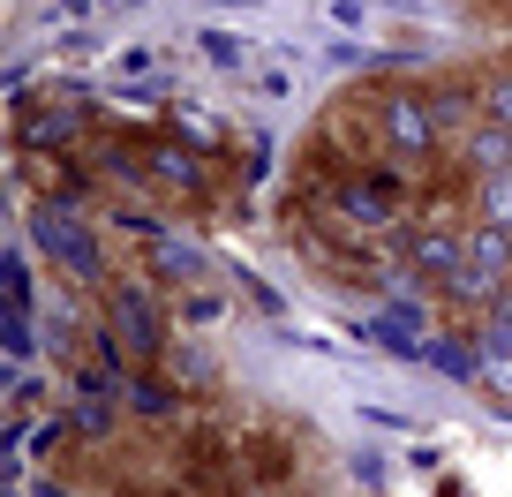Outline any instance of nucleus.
Segmentation results:
<instances>
[{"label": "nucleus", "instance_id": "f257e3e1", "mask_svg": "<svg viewBox=\"0 0 512 497\" xmlns=\"http://www.w3.org/2000/svg\"><path fill=\"white\" fill-rule=\"evenodd\" d=\"M31 234H38V249H46L53 264H61V272H76V279H98V241L83 234L76 219H68V211H31Z\"/></svg>", "mask_w": 512, "mask_h": 497}, {"label": "nucleus", "instance_id": "f03ea898", "mask_svg": "<svg viewBox=\"0 0 512 497\" xmlns=\"http://www.w3.org/2000/svg\"><path fill=\"white\" fill-rule=\"evenodd\" d=\"M113 317H121V332H128V347H136V354H159L166 324H159V302H151V294H136V287H128L121 302H113Z\"/></svg>", "mask_w": 512, "mask_h": 497}, {"label": "nucleus", "instance_id": "7ed1b4c3", "mask_svg": "<svg viewBox=\"0 0 512 497\" xmlns=\"http://www.w3.org/2000/svg\"><path fill=\"white\" fill-rule=\"evenodd\" d=\"M113 392H121V377L83 369V400H76V430H83V437H106V430H113Z\"/></svg>", "mask_w": 512, "mask_h": 497}, {"label": "nucleus", "instance_id": "20e7f679", "mask_svg": "<svg viewBox=\"0 0 512 497\" xmlns=\"http://www.w3.org/2000/svg\"><path fill=\"white\" fill-rule=\"evenodd\" d=\"M384 129H392V144H400V151H422V144H430V129H437V113L422 106V98H392Z\"/></svg>", "mask_w": 512, "mask_h": 497}, {"label": "nucleus", "instance_id": "39448f33", "mask_svg": "<svg viewBox=\"0 0 512 497\" xmlns=\"http://www.w3.org/2000/svg\"><path fill=\"white\" fill-rule=\"evenodd\" d=\"M422 354H430V362L445 369L452 385H475V377H482V354H475V347H460V339H430Z\"/></svg>", "mask_w": 512, "mask_h": 497}, {"label": "nucleus", "instance_id": "423d86ee", "mask_svg": "<svg viewBox=\"0 0 512 497\" xmlns=\"http://www.w3.org/2000/svg\"><path fill=\"white\" fill-rule=\"evenodd\" d=\"M452 294H467V302H497V264H475V257H460V272H452Z\"/></svg>", "mask_w": 512, "mask_h": 497}, {"label": "nucleus", "instance_id": "0eeeda50", "mask_svg": "<svg viewBox=\"0 0 512 497\" xmlns=\"http://www.w3.org/2000/svg\"><path fill=\"white\" fill-rule=\"evenodd\" d=\"M460 257H467V241H445V234H422L415 241V264H422V272H460Z\"/></svg>", "mask_w": 512, "mask_h": 497}, {"label": "nucleus", "instance_id": "6e6552de", "mask_svg": "<svg viewBox=\"0 0 512 497\" xmlns=\"http://www.w3.org/2000/svg\"><path fill=\"white\" fill-rule=\"evenodd\" d=\"M467 257H475V264H497V272H505V264H512V226H482V234L467 241Z\"/></svg>", "mask_w": 512, "mask_h": 497}, {"label": "nucleus", "instance_id": "1a4fd4ad", "mask_svg": "<svg viewBox=\"0 0 512 497\" xmlns=\"http://www.w3.org/2000/svg\"><path fill=\"white\" fill-rule=\"evenodd\" d=\"M151 264H159L166 279H196V272H204V257H196L189 241H159V249H151Z\"/></svg>", "mask_w": 512, "mask_h": 497}, {"label": "nucleus", "instance_id": "9d476101", "mask_svg": "<svg viewBox=\"0 0 512 497\" xmlns=\"http://www.w3.org/2000/svg\"><path fill=\"white\" fill-rule=\"evenodd\" d=\"M61 136H76V106H46L31 121V144H61Z\"/></svg>", "mask_w": 512, "mask_h": 497}, {"label": "nucleus", "instance_id": "9b49d317", "mask_svg": "<svg viewBox=\"0 0 512 497\" xmlns=\"http://www.w3.org/2000/svg\"><path fill=\"white\" fill-rule=\"evenodd\" d=\"M482 211H490V226H512V174H490V189H482Z\"/></svg>", "mask_w": 512, "mask_h": 497}, {"label": "nucleus", "instance_id": "f8f14e48", "mask_svg": "<svg viewBox=\"0 0 512 497\" xmlns=\"http://www.w3.org/2000/svg\"><path fill=\"white\" fill-rule=\"evenodd\" d=\"M204 53H211L219 68H241V61H249V46H241L234 31H204Z\"/></svg>", "mask_w": 512, "mask_h": 497}, {"label": "nucleus", "instance_id": "ddd939ff", "mask_svg": "<svg viewBox=\"0 0 512 497\" xmlns=\"http://www.w3.org/2000/svg\"><path fill=\"white\" fill-rule=\"evenodd\" d=\"M0 287H8V309H31V272H23V257L0 264Z\"/></svg>", "mask_w": 512, "mask_h": 497}, {"label": "nucleus", "instance_id": "4468645a", "mask_svg": "<svg viewBox=\"0 0 512 497\" xmlns=\"http://www.w3.org/2000/svg\"><path fill=\"white\" fill-rule=\"evenodd\" d=\"M482 385L512 400V354H482Z\"/></svg>", "mask_w": 512, "mask_h": 497}, {"label": "nucleus", "instance_id": "2eb2a0df", "mask_svg": "<svg viewBox=\"0 0 512 497\" xmlns=\"http://www.w3.org/2000/svg\"><path fill=\"white\" fill-rule=\"evenodd\" d=\"M475 159H482V166H490V174H497V166L512 159V136H505V129H497V136H482V144H475Z\"/></svg>", "mask_w": 512, "mask_h": 497}, {"label": "nucleus", "instance_id": "dca6fc26", "mask_svg": "<svg viewBox=\"0 0 512 497\" xmlns=\"http://www.w3.org/2000/svg\"><path fill=\"white\" fill-rule=\"evenodd\" d=\"M8 354H16V362L31 354V317H23V309H8Z\"/></svg>", "mask_w": 512, "mask_h": 497}, {"label": "nucleus", "instance_id": "f3484780", "mask_svg": "<svg viewBox=\"0 0 512 497\" xmlns=\"http://www.w3.org/2000/svg\"><path fill=\"white\" fill-rule=\"evenodd\" d=\"M151 166H159V174H174V181H196V159H181V151H159Z\"/></svg>", "mask_w": 512, "mask_h": 497}, {"label": "nucleus", "instance_id": "a211bd4d", "mask_svg": "<svg viewBox=\"0 0 512 497\" xmlns=\"http://www.w3.org/2000/svg\"><path fill=\"white\" fill-rule=\"evenodd\" d=\"M490 113H497V121H505V129H512V76H505V83H497V91H490Z\"/></svg>", "mask_w": 512, "mask_h": 497}, {"label": "nucleus", "instance_id": "6ab92c4d", "mask_svg": "<svg viewBox=\"0 0 512 497\" xmlns=\"http://www.w3.org/2000/svg\"><path fill=\"white\" fill-rule=\"evenodd\" d=\"M497 317H505V324H512V287H505V294H497Z\"/></svg>", "mask_w": 512, "mask_h": 497}]
</instances>
